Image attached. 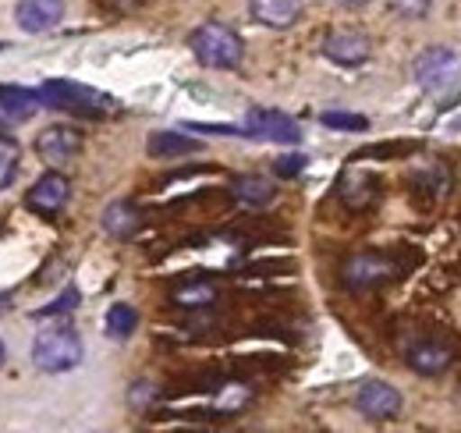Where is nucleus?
Here are the masks:
<instances>
[{
    "label": "nucleus",
    "instance_id": "nucleus-1",
    "mask_svg": "<svg viewBox=\"0 0 461 433\" xmlns=\"http://www.w3.org/2000/svg\"><path fill=\"white\" fill-rule=\"evenodd\" d=\"M188 47H192V54H195V60H199L203 68H213V71H230V68H238L241 57H245L241 36H238L230 25H224V22H206V25H199V29L188 36Z\"/></svg>",
    "mask_w": 461,
    "mask_h": 433
},
{
    "label": "nucleus",
    "instance_id": "nucleus-2",
    "mask_svg": "<svg viewBox=\"0 0 461 433\" xmlns=\"http://www.w3.org/2000/svg\"><path fill=\"white\" fill-rule=\"evenodd\" d=\"M36 93H40L43 107L71 110V114H86V117H104V114L114 110V100L107 93L89 89V86H78V82H68V78H50Z\"/></svg>",
    "mask_w": 461,
    "mask_h": 433
},
{
    "label": "nucleus",
    "instance_id": "nucleus-3",
    "mask_svg": "<svg viewBox=\"0 0 461 433\" xmlns=\"http://www.w3.org/2000/svg\"><path fill=\"white\" fill-rule=\"evenodd\" d=\"M404 273V267L391 256V253H376V249H366V253H351L345 263H341V284L348 291H373L380 284H391Z\"/></svg>",
    "mask_w": 461,
    "mask_h": 433
},
{
    "label": "nucleus",
    "instance_id": "nucleus-4",
    "mask_svg": "<svg viewBox=\"0 0 461 433\" xmlns=\"http://www.w3.org/2000/svg\"><path fill=\"white\" fill-rule=\"evenodd\" d=\"M82 337L71 327H50L32 341V363L43 373H68L82 363Z\"/></svg>",
    "mask_w": 461,
    "mask_h": 433
},
{
    "label": "nucleus",
    "instance_id": "nucleus-5",
    "mask_svg": "<svg viewBox=\"0 0 461 433\" xmlns=\"http://www.w3.org/2000/svg\"><path fill=\"white\" fill-rule=\"evenodd\" d=\"M355 409L373 423H387L402 412V394L387 380H366L355 391Z\"/></svg>",
    "mask_w": 461,
    "mask_h": 433
},
{
    "label": "nucleus",
    "instance_id": "nucleus-6",
    "mask_svg": "<svg viewBox=\"0 0 461 433\" xmlns=\"http://www.w3.org/2000/svg\"><path fill=\"white\" fill-rule=\"evenodd\" d=\"M241 135L245 139H270V143H298L302 139V128L298 121L281 114V110H249L245 124H241Z\"/></svg>",
    "mask_w": 461,
    "mask_h": 433
},
{
    "label": "nucleus",
    "instance_id": "nucleus-7",
    "mask_svg": "<svg viewBox=\"0 0 461 433\" xmlns=\"http://www.w3.org/2000/svg\"><path fill=\"white\" fill-rule=\"evenodd\" d=\"M71 199V181L60 170H47L43 178L32 181V189L25 192V207L40 216H58Z\"/></svg>",
    "mask_w": 461,
    "mask_h": 433
},
{
    "label": "nucleus",
    "instance_id": "nucleus-8",
    "mask_svg": "<svg viewBox=\"0 0 461 433\" xmlns=\"http://www.w3.org/2000/svg\"><path fill=\"white\" fill-rule=\"evenodd\" d=\"M338 196L348 210H369L380 199V178L362 167H348L338 181Z\"/></svg>",
    "mask_w": 461,
    "mask_h": 433
},
{
    "label": "nucleus",
    "instance_id": "nucleus-9",
    "mask_svg": "<svg viewBox=\"0 0 461 433\" xmlns=\"http://www.w3.org/2000/svg\"><path fill=\"white\" fill-rule=\"evenodd\" d=\"M60 18H64V0H18V7H14V22L29 36L58 29Z\"/></svg>",
    "mask_w": 461,
    "mask_h": 433
},
{
    "label": "nucleus",
    "instance_id": "nucleus-10",
    "mask_svg": "<svg viewBox=\"0 0 461 433\" xmlns=\"http://www.w3.org/2000/svg\"><path fill=\"white\" fill-rule=\"evenodd\" d=\"M323 54L330 57L334 64L341 68H355V64H366L373 54V43L366 32H355V29H341V32H330L323 40Z\"/></svg>",
    "mask_w": 461,
    "mask_h": 433
},
{
    "label": "nucleus",
    "instance_id": "nucleus-11",
    "mask_svg": "<svg viewBox=\"0 0 461 433\" xmlns=\"http://www.w3.org/2000/svg\"><path fill=\"white\" fill-rule=\"evenodd\" d=\"M458 64L461 60L455 51H447V47H429V51H422V54L415 57L411 75H415V82H419L426 93H433V89H437Z\"/></svg>",
    "mask_w": 461,
    "mask_h": 433
},
{
    "label": "nucleus",
    "instance_id": "nucleus-12",
    "mask_svg": "<svg viewBox=\"0 0 461 433\" xmlns=\"http://www.w3.org/2000/svg\"><path fill=\"white\" fill-rule=\"evenodd\" d=\"M36 150L47 163H68L71 157H78L82 150V135L71 124H50L43 128V135L36 139Z\"/></svg>",
    "mask_w": 461,
    "mask_h": 433
},
{
    "label": "nucleus",
    "instance_id": "nucleus-13",
    "mask_svg": "<svg viewBox=\"0 0 461 433\" xmlns=\"http://www.w3.org/2000/svg\"><path fill=\"white\" fill-rule=\"evenodd\" d=\"M451 363H455V352L444 341H433L429 337V341H419V345L408 348V366L415 373H422V377H440Z\"/></svg>",
    "mask_w": 461,
    "mask_h": 433
},
{
    "label": "nucleus",
    "instance_id": "nucleus-14",
    "mask_svg": "<svg viewBox=\"0 0 461 433\" xmlns=\"http://www.w3.org/2000/svg\"><path fill=\"white\" fill-rule=\"evenodd\" d=\"M221 299V288L206 277H185L171 288V302L177 309H210Z\"/></svg>",
    "mask_w": 461,
    "mask_h": 433
},
{
    "label": "nucleus",
    "instance_id": "nucleus-15",
    "mask_svg": "<svg viewBox=\"0 0 461 433\" xmlns=\"http://www.w3.org/2000/svg\"><path fill=\"white\" fill-rule=\"evenodd\" d=\"M305 0H249V11L267 29H291L302 18Z\"/></svg>",
    "mask_w": 461,
    "mask_h": 433
},
{
    "label": "nucleus",
    "instance_id": "nucleus-16",
    "mask_svg": "<svg viewBox=\"0 0 461 433\" xmlns=\"http://www.w3.org/2000/svg\"><path fill=\"white\" fill-rule=\"evenodd\" d=\"M100 224H104V231L111 235V238H131L139 227H142V214L135 210V203H128V199H117V203H111L107 210H104V216H100Z\"/></svg>",
    "mask_w": 461,
    "mask_h": 433
},
{
    "label": "nucleus",
    "instance_id": "nucleus-17",
    "mask_svg": "<svg viewBox=\"0 0 461 433\" xmlns=\"http://www.w3.org/2000/svg\"><path fill=\"white\" fill-rule=\"evenodd\" d=\"M149 157H185V153H199L203 143L192 139V135H181V132H153L149 143H146Z\"/></svg>",
    "mask_w": 461,
    "mask_h": 433
},
{
    "label": "nucleus",
    "instance_id": "nucleus-18",
    "mask_svg": "<svg viewBox=\"0 0 461 433\" xmlns=\"http://www.w3.org/2000/svg\"><path fill=\"white\" fill-rule=\"evenodd\" d=\"M40 107H43L40 93H32V89H25V86H0V110H4L7 117L25 121V117H32Z\"/></svg>",
    "mask_w": 461,
    "mask_h": 433
},
{
    "label": "nucleus",
    "instance_id": "nucleus-19",
    "mask_svg": "<svg viewBox=\"0 0 461 433\" xmlns=\"http://www.w3.org/2000/svg\"><path fill=\"white\" fill-rule=\"evenodd\" d=\"M230 192H234V199L245 203V207H267V203H274V196H277L274 181H270V178H259V174L238 178V181L230 185Z\"/></svg>",
    "mask_w": 461,
    "mask_h": 433
},
{
    "label": "nucleus",
    "instance_id": "nucleus-20",
    "mask_svg": "<svg viewBox=\"0 0 461 433\" xmlns=\"http://www.w3.org/2000/svg\"><path fill=\"white\" fill-rule=\"evenodd\" d=\"M107 334L114 337V341H124V337H131L135 334V327H139V313L128 306V302H114L111 309H107Z\"/></svg>",
    "mask_w": 461,
    "mask_h": 433
},
{
    "label": "nucleus",
    "instance_id": "nucleus-21",
    "mask_svg": "<svg viewBox=\"0 0 461 433\" xmlns=\"http://www.w3.org/2000/svg\"><path fill=\"white\" fill-rule=\"evenodd\" d=\"M78 302H82V291H78L75 284H68L50 306H43V309L36 313V320H54V317H64V313H71Z\"/></svg>",
    "mask_w": 461,
    "mask_h": 433
},
{
    "label": "nucleus",
    "instance_id": "nucleus-22",
    "mask_svg": "<svg viewBox=\"0 0 461 433\" xmlns=\"http://www.w3.org/2000/svg\"><path fill=\"white\" fill-rule=\"evenodd\" d=\"M320 121L327 128H341V132H366L369 128V121L362 114H345V110H323Z\"/></svg>",
    "mask_w": 461,
    "mask_h": 433
},
{
    "label": "nucleus",
    "instance_id": "nucleus-23",
    "mask_svg": "<svg viewBox=\"0 0 461 433\" xmlns=\"http://www.w3.org/2000/svg\"><path fill=\"white\" fill-rule=\"evenodd\" d=\"M433 97H437V104H440V107L458 104L461 100V64L447 75V78H444V82H440V86H437V89H433Z\"/></svg>",
    "mask_w": 461,
    "mask_h": 433
},
{
    "label": "nucleus",
    "instance_id": "nucleus-24",
    "mask_svg": "<svg viewBox=\"0 0 461 433\" xmlns=\"http://www.w3.org/2000/svg\"><path fill=\"white\" fill-rule=\"evenodd\" d=\"M391 4V11L394 14H402L408 22H415V18H426L429 14V7H433V0H387Z\"/></svg>",
    "mask_w": 461,
    "mask_h": 433
},
{
    "label": "nucleus",
    "instance_id": "nucleus-25",
    "mask_svg": "<svg viewBox=\"0 0 461 433\" xmlns=\"http://www.w3.org/2000/svg\"><path fill=\"white\" fill-rule=\"evenodd\" d=\"M249 398H252V391L234 383V387H224V391H221V398H217V409H221V412H238V409H241Z\"/></svg>",
    "mask_w": 461,
    "mask_h": 433
},
{
    "label": "nucleus",
    "instance_id": "nucleus-26",
    "mask_svg": "<svg viewBox=\"0 0 461 433\" xmlns=\"http://www.w3.org/2000/svg\"><path fill=\"white\" fill-rule=\"evenodd\" d=\"M305 157H302V153H291V157H281V161L274 163V174H277V178H298V174H302V170H305Z\"/></svg>",
    "mask_w": 461,
    "mask_h": 433
},
{
    "label": "nucleus",
    "instance_id": "nucleus-27",
    "mask_svg": "<svg viewBox=\"0 0 461 433\" xmlns=\"http://www.w3.org/2000/svg\"><path fill=\"white\" fill-rule=\"evenodd\" d=\"M149 398H153V387H149V383H139V387L131 391V405H135V409H142Z\"/></svg>",
    "mask_w": 461,
    "mask_h": 433
},
{
    "label": "nucleus",
    "instance_id": "nucleus-28",
    "mask_svg": "<svg viewBox=\"0 0 461 433\" xmlns=\"http://www.w3.org/2000/svg\"><path fill=\"white\" fill-rule=\"evenodd\" d=\"M100 4H104V7H111V11H121V14H124V11H135V7H139V4H146V0H100Z\"/></svg>",
    "mask_w": 461,
    "mask_h": 433
},
{
    "label": "nucleus",
    "instance_id": "nucleus-29",
    "mask_svg": "<svg viewBox=\"0 0 461 433\" xmlns=\"http://www.w3.org/2000/svg\"><path fill=\"white\" fill-rule=\"evenodd\" d=\"M338 4H345V7H362V4H369V0H338Z\"/></svg>",
    "mask_w": 461,
    "mask_h": 433
},
{
    "label": "nucleus",
    "instance_id": "nucleus-30",
    "mask_svg": "<svg viewBox=\"0 0 461 433\" xmlns=\"http://www.w3.org/2000/svg\"><path fill=\"white\" fill-rule=\"evenodd\" d=\"M4 359H7V352H4V341H0V366H4Z\"/></svg>",
    "mask_w": 461,
    "mask_h": 433
}]
</instances>
